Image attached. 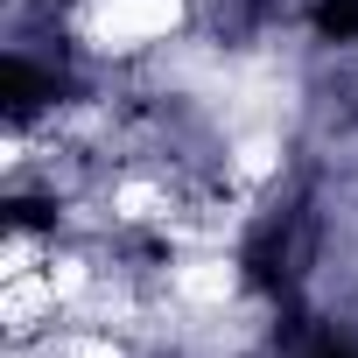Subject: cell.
<instances>
[{
  "label": "cell",
  "mask_w": 358,
  "mask_h": 358,
  "mask_svg": "<svg viewBox=\"0 0 358 358\" xmlns=\"http://www.w3.org/2000/svg\"><path fill=\"white\" fill-rule=\"evenodd\" d=\"M323 29L337 43H358V0H323Z\"/></svg>",
  "instance_id": "cell-1"
}]
</instances>
